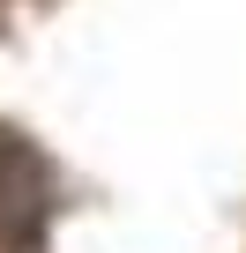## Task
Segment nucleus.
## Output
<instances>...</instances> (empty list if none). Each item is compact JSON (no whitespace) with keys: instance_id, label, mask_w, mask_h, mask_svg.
<instances>
[{"instance_id":"1","label":"nucleus","mask_w":246,"mask_h":253,"mask_svg":"<svg viewBox=\"0 0 246 253\" xmlns=\"http://www.w3.org/2000/svg\"><path fill=\"white\" fill-rule=\"evenodd\" d=\"M8 157H15V149H8V134H0V171H8Z\"/></svg>"}]
</instances>
